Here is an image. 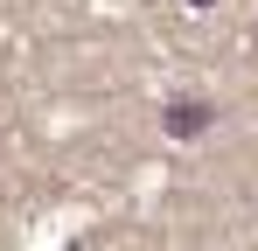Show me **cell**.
<instances>
[{
	"label": "cell",
	"mask_w": 258,
	"mask_h": 251,
	"mask_svg": "<svg viewBox=\"0 0 258 251\" xmlns=\"http://www.w3.org/2000/svg\"><path fill=\"white\" fill-rule=\"evenodd\" d=\"M203 126H210V105L203 98H174L168 105V133H203Z\"/></svg>",
	"instance_id": "obj_1"
},
{
	"label": "cell",
	"mask_w": 258,
	"mask_h": 251,
	"mask_svg": "<svg viewBox=\"0 0 258 251\" xmlns=\"http://www.w3.org/2000/svg\"><path fill=\"white\" fill-rule=\"evenodd\" d=\"M196 7H210V0H196Z\"/></svg>",
	"instance_id": "obj_2"
}]
</instances>
